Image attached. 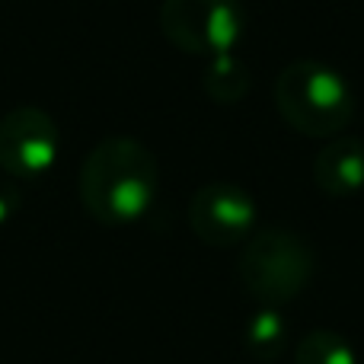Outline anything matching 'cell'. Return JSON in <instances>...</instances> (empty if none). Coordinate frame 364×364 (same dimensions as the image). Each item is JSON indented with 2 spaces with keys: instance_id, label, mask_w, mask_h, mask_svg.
Listing matches in <instances>:
<instances>
[{
  "instance_id": "cell-1",
  "label": "cell",
  "mask_w": 364,
  "mask_h": 364,
  "mask_svg": "<svg viewBox=\"0 0 364 364\" xmlns=\"http://www.w3.org/2000/svg\"><path fill=\"white\" fill-rule=\"evenodd\" d=\"M160 188L157 157L134 138H106L87 154L77 179L80 205L106 227L134 224L151 211Z\"/></svg>"
},
{
  "instance_id": "cell-2",
  "label": "cell",
  "mask_w": 364,
  "mask_h": 364,
  "mask_svg": "<svg viewBox=\"0 0 364 364\" xmlns=\"http://www.w3.org/2000/svg\"><path fill=\"white\" fill-rule=\"evenodd\" d=\"M275 106L304 138H339L355 119L348 80L326 61H291L275 80Z\"/></svg>"
},
{
  "instance_id": "cell-3",
  "label": "cell",
  "mask_w": 364,
  "mask_h": 364,
  "mask_svg": "<svg viewBox=\"0 0 364 364\" xmlns=\"http://www.w3.org/2000/svg\"><path fill=\"white\" fill-rule=\"evenodd\" d=\"M240 282L262 307H284L307 291L316 272V252L304 237L265 227L246 240L240 252Z\"/></svg>"
},
{
  "instance_id": "cell-4",
  "label": "cell",
  "mask_w": 364,
  "mask_h": 364,
  "mask_svg": "<svg viewBox=\"0 0 364 364\" xmlns=\"http://www.w3.org/2000/svg\"><path fill=\"white\" fill-rule=\"evenodd\" d=\"M160 29L182 55H230L246 29L240 0H164Z\"/></svg>"
},
{
  "instance_id": "cell-5",
  "label": "cell",
  "mask_w": 364,
  "mask_h": 364,
  "mask_svg": "<svg viewBox=\"0 0 364 364\" xmlns=\"http://www.w3.org/2000/svg\"><path fill=\"white\" fill-rule=\"evenodd\" d=\"M61 132L38 106H16L0 119V173L16 182H38L58 164Z\"/></svg>"
},
{
  "instance_id": "cell-6",
  "label": "cell",
  "mask_w": 364,
  "mask_h": 364,
  "mask_svg": "<svg viewBox=\"0 0 364 364\" xmlns=\"http://www.w3.org/2000/svg\"><path fill=\"white\" fill-rule=\"evenodd\" d=\"M188 227L201 243L230 250L256 233V201L233 182H208L188 201Z\"/></svg>"
},
{
  "instance_id": "cell-7",
  "label": "cell",
  "mask_w": 364,
  "mask_h": 364,
  "mask_svg": "<svg viewBox=\"0 0 364 364\" xmlns=\"http://www.w3.org/2000/svg\"><path fill=\"white\" fill-rule=\"evenodd\" d=\"M314 182L329 198H348L364 188V144L339 134L314 160Z\"/></svg>"
},
{
  "instance_id": "cell-8",
  "label": "cell",
  "mask_w": 364,
  "mask_h": 364,
  "mask_svg": "<svg viewBox=\"0 0 364 364\" xmlns=\"http://www.w3.org/2000/svg\"><path fill=\"white\" fill-rule=\"evenodd\" d=\"M243 342H246V352L256 361H265V364L275 361L291 342V320L278 307L256 310L250 316V323H246Z\"/></svg>"
},
{
  "instance_id": "cell-9",
  "label": "cell",
  "mask_w": 364,
  "mask_h": 364,
  "mask_svg": "<svg viewBox=\"0 0 364 364\" xmlns=\"http://www.w3.org/2000/svg\"><path fill=\"white\" fill-rule=\"evenodd\" d=\"M205 87L208 100L220 102V106H233V102L246 100L252 87V77H250V68H246L243 58L230 55H218V58H208V68H205Z\"/></svg>"
},
{
  "instance_id": "cell-10",
  "label": "cell",
  "mask_w": 364,
  "mask_h": 364,
  "mask_svg": "<svg viewBox=\"0 0 364 364\" xmlns=\"http://www.w3.org/2000/svg\"><path fill=\"white\" fill-rule=\"evenodd\" d=\"M294 364H358V355L342 333L314 329L294 346Z\"/></svg>"
},
{
  "instance_id": "cell-11",
  "label": "cell",
  "mask_w": 364,
  "mask_h": 364,
  "mask_svg": "<svg viewBox=\"0 0 364 364\" xmlns=\"http://www.w3.org/2000/svg\"><path fill=\"white\" fill-rule=\"evenodd\" d=\"M19 205H23V192H19L16 179L0 173V224H6L19 211Z\"/></svg>"
}]
</instances>
